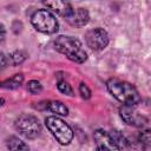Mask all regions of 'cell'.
Instances as JSON below:
<instances>
[{"mask_svg": "<svg viewBox=\"0 0 151 151\" xmlns=\"http://www.w3.org/2000/svg\"><path fill=\"white\" fill-rule=\"evenodd\" d=\"M15 129L24 137L28 139H33L40 134L41 125L37 117L32 114H21L15 120Z\"/></svg>", "mask_w": 151, "mask_h": 151, "instance_id": "obj_5", "label": "cell"}, {"mask_svg": "<svg viewBox=\"0 0 151 151\" xmlns=\"http://www.w3.org/2000/svg\"><path fill=\"white\" fill-rule=\"evenodd\" d=\"M26 58H27V54L24 51H15V52H13L11 54V61L15 66L17 65H20L21 63H24Z\"/></svg>", "mask_w": 151, "mask_h": 151, "instance_id": "obj_15", "label": "cell"}, {"mask_svg": "<svg viewBox=\"0 0 151 151\" xmlns=\"http://www.w3.org/2000/svg\"><path fill=\"white\" fill-rule=\"evenodd\" d=\"M57 87H58V90H59L61 93L67 94V96H73V90H72L71 85H70V84H68L66 80H63V79L58 80Z\"/></svg>", "mask_w": 151, "mask_h": 151, "instance_id": "obj_16", "label": "cell"}, {"mask_svg": "<svg viewBox=\"0 0 151 151\" xmlns=\"http://www.w3.org/2000/svg\"><path fill=\"white\" fill-rule=\"evenodd\" d=\"M139 142L147 146V147H151V130H144L139 133Z\"/></svg>", "mask_w": 151, "mask_h": 151, "instance_id": "obj_18", "label": "cell"}, {"mask_svg": "<svg viewBox=\"0 0 151 151\" xmlns=\"http://www.w3.org/2000/svg\"><path fill=\"white\" fill-rule=\"evenodd\" d=\"M106 87L109 92L122 104L124 105H136L140 101V96L137 91V88L124 80L112 78L109 79L106 83Z\"/></svg>", "mask_w": 151, "mask_h": 151, "instance_id": "obj_1", "label": "cell"}, {"mask_svg": "<svg viewBox=\"0 0 151 151\" xmlns=\"http://www.w3.org/2000/svg\"><path fill=\"white\" fill-rule=\"evenodd\" d=\"M48 110L51 112L57 113V114H60V116H67L68 114V109L61 101H50Z\"/></svg>", "mask_w": 151, "mask_h": 151, "instance_id": "obj_13", "label": "cell"}, {"mask_svg": "<svg viewBox=\"0 0 151 151\" xmlns=\"http://www.w3.org/2000/svg\"><path fill=\"white\" fill-rule=\"evenodd\" d=\"M111 138L117 147V150H123V149H127L129 147V140L124 137V134L117 130H112L110 131Z\"/></svg>", "mask_w": 151, "mask_h": 151, "instance_id": "obj_11", "label": "cell"}, {"mask_svg": "<svg viewBox=\"0 0 151 151\" xmlns=\"http://www.w3.org/2000/svg\"><path fill=\"white\" fill-rule=\"evenodd\" d=\"M54 47L58 52L63 53L66 58L74 63L81 64L87 59V54L84 51L81 42L73 37L59 35L54 40Z\"/></svg>", "mask_w": 151, "mask_h": 151, "instance_id": "obj_2", "label": "cell"}, {"mask_svg": "<svg viewBox=\"0 0 151 151\" xmlns=\"http://www.w3.org/2000/svg\"><path fill=\"white\" fill-rule=\"evenodd\" d=\"M27 90L32 94H38L42 91V86L38 80H31L27 83Z\"/></svg>", "mask_w": 151, "mask_h": 151, "instance_id": "obj_17", "label": "cell"}, {"mask_svg": "<svg viewBox=\"0 0 151 151\" xmlns=\"http://www.w3.org/2000/svg\"><path fill=\"white\" fill-rule=\"evenodd\" d=\"M94 140L99 150H117L110 132L104 130H97L94 132Z\"/></svg>", "mask_w": 151, "mask_h": 151, "instance_id": "obj_9", "label": "cell"}, {"mask_svg": "<svg viewBox=\"0 0 151 151\" xmlns=\"http://www.w3.org/2000/svg\"><path fill=\"white\" fill-rule=\"evenodd\" d=\"M22 81H24V76L22 74H14L13 77L2 81L1 86L4 88H7V90H15L22 84Z\"/></svg>", "mask_w": 151, "mask_h": 151, "instance_id": "obj_12", "label": "cell"}, {"mask_svg": "<svg viewBox=\"0 0 151 151\" xmlns=\"http://www.w3.org/2000/svg\"><path fill=\"white\" fill-rule=\"evenodd\" d=\"M79 93H80V96H81L83 99H90L91 98V90L84 83H81L79 85Z\"/></svg>", "mask_w": 151, "mask_h": 151, "instance_id": "obj_19", "label": "cell"}, {"mask_svg": "<svg viewBox=\"0 0 151 151\" xmlns=\"http://www.w3.org/2000/svg\"><path fill=\"white\" fill-rule=\"evenodd\" d=\"M65 19L73 27H83L88 22L90 14L85 8H76L72 9L68 13V15L65 17Z\"/></svg>", "mask_w": 151, "mask_h": 151, "instance_id": "obj_8", "label": "cell"}, {"mask_svg": "<svg viewBox=\"0 0 151 151\" xmlns=\"http://www.w3.org/2000/svg\"><path fill=\"white\" fill-rule=\"evenodd\" d=\"M45 124H46L48 131L53 134V137L61 145H67L73 139L72 129L63 119H60L55 116H50L45 119Z\"/></svg>", "mask_w": 151, "mask_h": 151, "instance_id": "obj_3", "label": "cell"}, {"mask_svg": "<svg viewBox=\"0 0 151 151\" xmlns=\"http://www.w3.org/2000/svg\"><path fill=\"white\" fill-rule=\"evenodd\" d=\"M119 113H120V117L127 124V125H131V126H136V127H140V126H144L146 124V118L143 117L142 114H139L132 105H124L123 107H120L119 110Z\"/></svg>", "mask_w": 151, "mask_h": 151, "instance_id": "obj_7", "label": "cell"}, {"mask_svg": "<svg viewBox=\"0 0 151 151\" xmlns=\"http://www.w3.org/2000/svg\"><path fill=\"white\" fill-rule=\"evenodd\" d=\"M44 4L47 8L52 9L53 12L64 18L68 15V13L72 11L71 5L65 0H44Z\"/></svg>", "mask_w": 151, "mask_h": 151, "instance_id": "obj_10", "label": "cell"}, {"mask_svg": "<svg viewBox=\"0 0 151 151\" xmlns=\"http://www.w3.org/2000/svg\"><path fill=\"white\" fill-rule=\"evenodd\" d=\"M85 42L93 51H101L109 44V34L104 28L97 27L85 33Z\"/></svg>", "mask_w": 151, "mask_h": 151, "instance_id": "obj_6", "label": "cell"}, {"mask_svg": "<svg viewBox=\"0 0 151 151\" xmlns=\"http://www.w3.org/2000/svg\"><path fill=\"white\" fill-rule=\"evenodd\" d=\"M31 22L37 31L46 34L55 33L59 27L57 18L47 9L35 11L31 17Z\"/></svg>", "mask_w": 151, "mask_h": 151, "instance_id": "obj_4", "label": "cell"}, {"mask_svg": "<svg viewBox=\"0 0 151 151\" xmlns=\"http://www.w3.org/2000/svg\"><path fill=\"white\" fill-rule=\"evenodd\" d=\"M7 147L9 150H28V146L17 137H9L7 140Z\"/></svg>", "mask_w": 151, "mask_h": 151, "instance_id": "obj_14", "label": "cell"}]
</instances>
